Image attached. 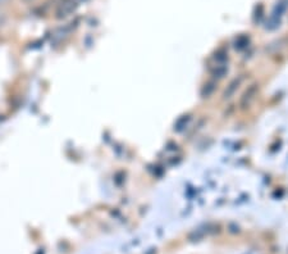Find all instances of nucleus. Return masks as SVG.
Returning <instances> with one entry per match:
<instances>
[{
    "instance_id": "nucleus-1",
    "label": "nucleus",
    "mask_w": 288,
    "mask_h": 254,
    "mask_svg": "<svg viewBox=\"0 0 288 254\" xmlns=\"http://www.w3.org/2000/svg\"><path fill=\"white\" fill-rule=\"evenodd\" d=\"M78 5H80L78 0H60V3L56 6L55 17L58 19L67 18L77 9Z\"/></svg>"
},
{
    "instance_id": "nucleus-2",
    "label": "nucleus",
    "mask_w": 288,
    "mask_h": 254,
    "mask_svg": "<svg viewBox=\"0 0 288 254\" xmlns=\"http://www.w3.org/2000/svg\"><path fill=\"white\" fill-rule=\"evenodd\" d=\"M257 90H259L257 85L252 84V85H250V86L247 88V90L242 94L241 99H240V107H241L242 109H246L247 107H250V104L254 102L255 97H256Z\"/></svg>"
},
{
    "instance_id": "nucleus-3",
    "label": "nucleus",
    "mask_w": 288,
    "mask_h": 254,
    "mask_svg": "<svg viewBox=\"0 0 288 254\" xmlns=\"http://www.w3.org/2000/svg\"><path fill=\"white\" fill-rule=\"evenodd\" d=\"M242 81H243V76H239V77H236L235 80H232V81L230 82V85L227 86L226 91L223 93L224 99H231V98L236 94V91L239 90Z\"/></svg>"
},
{
    "instance_id": "nucleus-4",
    "label": "nucleus",
    "mask_w": 288,
    "mask_h": 254,
    "mask_svg": "<svg viewBox=\"0 0 288 254\" xmlns=\"http://www.w3.org/2000/svg\"><path fill=\"white\" fill-rule=\"evenodd\" d=\"M227 71H228L227 63H215L211 68V76H214L215 79H222L226 76Z\"/></svg>"
},
{
    "instance_id": "nucleus-5",
    "label": "nucleus",
    "mask_w": 288,
    "mask_h": 254,
    "mask_svg": "<svg viewBox=\"0 0 288 254\" xmlns=\"http://www.w3.org/2000/svg\"><path fill=\"white\" fill-rule=\"evenodd\" d=\"M287 9H288V0H279L278 3H277L276 8H274V10H273L272 17H274V18H277V19H281V17L285 14V12Z\"/></svg>"
},
{
    "instance_id": "nucleus-6",
    "label": "nucleus",
    "mask_w": 288,
    "mask_h": 254,
    "mask_svg": "<svg viewBox=\"0 0 288 254\" xmlns=\"http://www.w3.org/2000/svg\"><path fill=\"white\" fill-rule=\"evenodd\" d=\"M214 90H215V84H214V82H209V84H206L201 91L202 98L210 97V95L214 93Z\"/></svg>"
},
{
    "instance_id": "nucleus-7",
    "label": "nucleus",
    "mask_w": 288,
    "mask_h": 254,
    "mask_svg": "<svg viewBox=\"0 0 288 254\" xmlns=\"http://www.w3.org/2000/svg\"><path fill=\"white\" fill-rule=\"evenodd\" d=\"M248 44V39L246 38V36H240L237 40H236V49H243V48H246V45Z\"/></svg>"
},
{
    "instance_id": "nucleus-8",
    "label": "nucleus",
    "mask_w": 288,
    "mask_h": 254,
    "mask_svg": "<svg viewBox=\"0 0 288 254\" xmlns=\"http://www.w3.org/2000/svg\"><path fill=\"white\" fill-rule=\"evenodd\" d=\"M5 22H6L5 14H4V13L1 12V10H0V27H1V26L5 25Z\"/></svg>"
},
{
    "instance_id": "nucleus-9",
    "label": "nucleus",
    "mask_w": 288,
    "mask_h": 254,
    "mask_svg": "<svg viewBox=\"0 0 288 254\" xmlns=\"http://www.w3.org/2000/svg\"><path fill=\"white\" fill-rule=\"evenodd\" d=\"M9 1V0H0V5H4V4H6Z\"/></svg>"
},
{
    "instance_id": "nucleus-10",
    "label": "nucleus",
    "mask_w": 288,
    "mask_h": 254,
    "mask_svg": "<svg viewBox=\"0 0 288 254\" xmlns=\"http://www.w3.org/2000/svg\"><path fill=\"white\" fill-rule=\"evenodd\" d=\"M25 1H27V3H31V1H34V0H25Z\"/></svg>"
},
{
    "instance_id": "nucleus-11",
    "label": "nucleus",
    "mask_w": 288,
    "mask_h": 254,
    "mask_svg": "<svg viewBox=\"0 0 288 254\" xmlns=\"http://www.w3.org/2000/svg\"><path fill=\"white\" fill-rule=\"evenodd\" d=\"M1 119H4V116H1V114H0V121H1Z\"/></svg>"
}]
</instances>
